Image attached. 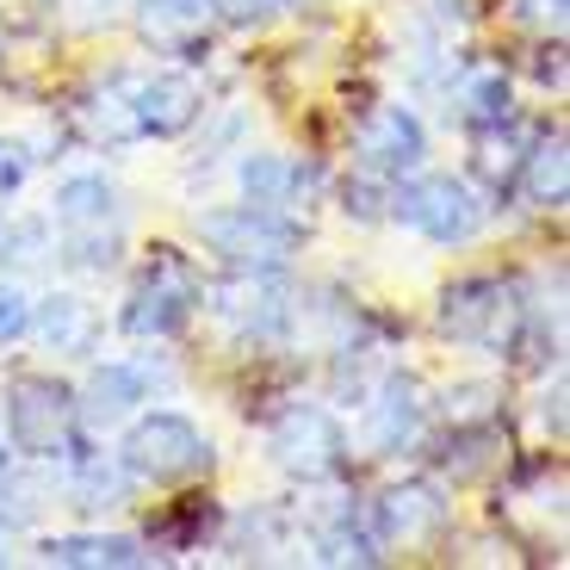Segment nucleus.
Segmentation results:
<instances>
[{
    "label": "nucleus",
    "instance_id": "nucleus-18",
    "mask_svg": "<svg viewBox=\"0 0 570 570\" xmlns=\"http://www.w3.org/2000/svg\"><path fill=\"white\" fill-rule=\"evenodd\" d=\"M521 174H528V199L533 205H564V193H570V174H564V137H546V142H533V156H521Z\"/></svg>",
    "mask_w": 570,
    "mask_h": 570
},
{
    "label": "nucleus",
    "instance_id": "nucleus-7",
    "mask_svg": "<svg viewBox=\"0 0 570 570\" xmlns=\"http://www.w3.org/2000/svg\"><path fill=\"white\" fill-rule=\"evenodd\" d=\"M441 328L465 347H514L521 304L502 279H453L441 292Z\"/></svg>",
    "mask_w": 570,
    "mask_h": 570
},
{
    "label": "nucleus",
    "instance_id": "nucleus-22",
    "mask_svg": "<svg viewBox=\"0 0 570 570\" xmlns=\"http://www.w3.org/2000/svg\"><path fill=\"white\" fill-rule=\"evenodd\" d=\"M514 149H521V137H514L509 118H502V125H490L484 137H478V168H484L490 180H514V174H521V156H514Z\"/></svg>",
    "mask_w": 570,
    "mask_h": 570
},
{
    "label": "nucleus",
    "instance_id": "nucleus-19",
    "mask_svg": "<svg viewBox=\"0 0 570 570\" xmlns=\"http://www.w3.org/2000/svg\"><path fill=\"white\" fill-rule=\"evenodd\" d=\"M243 193H248V205H292V193H304V174L292 168V161H279V156H248L243 161Z\"/></svg>",
    "mask_w": 570,
    "mask_h": 570
},
{
    "label": "nucleus",
    "instance_id": "nucleus-9",
    "mask_svg": "<svg viewBox=\"0 0 570 570\" xmlns=\"http://www.w3.org/2000/svg\"><path fill=\"white\" fill-rule=\"evenodd\" d=\"M212 311L224 316L236 335H248V342H267V335H279L285 316H292V292H285V279L273 267H236V279L212 285Z\"/></svg>",
    "mask_w": 570,
    "mask_h": 570
},
{
    "label": "nucleus",
    "instance_id": "nucleus-10",
    "mask_svg": "<svg viewBox=\"0 0 570 570\" xmlns=\"http://www.w3.org/2000/svg\"><path fill=\"white\" fill-rule=\"evenodd\" d=\"M428 156V130L415 112H403V106H379V112H366V125L354 130V161L372 174H385V180H403L410 168H422Z\"/></svg>",
    "mask_w": 570,
    "mask_h": 570
},
{
    "label": "nucleus",
    "instance_id": "nucleus-3",
    "mask_svg": "<svg viewBox=\"0 0 570 570\" xmlns=\"http://www.w3.org/2000/svg\"><path fill=\"white\" fill-rule=\"evenodd\" d=\"M205 298L199 273H193V261L180 255V248H156V261L142 267V279L130 285L125 298V335H142V342H161V335H174V328L193 316V304Z\"/></svg>",
    "mask_w": 570,
    "mask_h": 570
},
{
    "label": "nucleus",
    "instance_id": "nucleus-25",
    "mask_svg": "<svg viewBox=\"0 0 570 570\" xmlns=\"http://www.w3.org/2000/svg\"><path fill=\"white\" fill-rule=\"evenodd\" d=\"M26 174H31L26 142H0V199H13L19 186H26Z\"/></svg>",
    "mask_w": 570,
    "mask_h": 570
},
{
    "label": "nucleus",
    "instance_id": "nucleus-23",
    "mask_svg": "<svg viewBox=\"0 0 570 570\" xmlns=\"http://www.w3.org/2000/svg\"><path fill=\"white\" fill-rule=\"evenodd\" d=\"M43 261L50 243H43V224L38 217H13V224H0V261Z\"/></svg>",
    "mask_w": 570,
    "mask_h": 570
},
{
    "label": "nucleus",
    "instance_id": "nucleus-20",
    "mask_svg": "<svg viewBox=\"0 0 570 570\" xmlns=\"http://www.w3.org/2000/svg\"><path fill=\"white\" fill-rule=\"evenodd\" d=\"M130 497V471L125 465H106V459H81L75 465V502L81 509H112V502Z\"/></svg>",
    "mask_w": 570,
    "mask_h": 570
},
{
    "label": "nucleus",
    "instance_id": "nucleus-14",
    "mask_svg": "<svg viewBox=\"0 0 570 570\" xmlns=\"http://www.w3.org/2000/svg\"><path fill=\"white\" fill-rule=\"evenodd\" d=\"M422 415H428V391L422 379H410V372H391L385 385H379V403H372V446L379 453H403V446L422 434Z\"/></svg>",
    "mask_w": 570,
    "mask_h": 570
},
{
    "label": "nucleus",
    "instance_id": "nucleus-24",
    "mask_svg": "<svg viewBox=\"0 0 570 570\" xmlns=\"http://www.w3.org/2000/svg\"><path fill=\"white\" fill-rule=\"evenodd\" d=\"M316 558H323V564H379L385 552L372 540H360V533H323V552Z\"/></svg>",
    "mask_w": 570,
    "mask_h": 570
},
{
    "label": "nucleus",
    "instance_id": "nucleus-6",
    "mask_svg": "<svg viewBox=\"0 0 570 570\" xmlns=\"http://www.w3.org/2000/svg\"><path fill=\"white\" fill-rule=\"evenodd\" d=\"M267 453H273V465H279V471H292V478L316 484V478H335V471L347 465V434H342V422H335L328 410L298 403V410H285L279 422H273Z\"/></svg>",
    "mask_w": 570,
    "mask_h": 570
},
{
    "label": "nucleus",
    "instance_id": "nucleus-5",
    "mask_svg": "<svg viewBox=\"0 0 570 570\" xmlns=\"http://www.w3.org/2000/svg\"><path fill=\"white\" fill-rule=\"evenodd\" d=\"M391 217L422 229L428 243H471L484 229V199L453 174H422V180L391 193Z\"/></svg>",
    "mask_w": 570,
    "mask_h": 570
},
{
    "label": "nucleus",
    "instance_id": "nucleus-16",
    "mask_svg": "<svg viewBox=\"0 0 570 570\" xmlns=\"http://www.w3.org/2000/svg\"><path fill=\"white\" fill-rule=\"evenodd\" d=\"M212 19H217V0H142L137 7V26L156 50H193L212 31Z\"/></svg>",
    "mask_w": 570,
    "mask_h": 570
},
{
    "label": "nucleus",
    "instance_id": "nucleus-2",
    "mask_svg": "<svg viewBox=\"0 0 570 570\" xmlns=\"http://www.w3.org/2000/svg\"><path fill=\"white\" fill-rule=\"evenodd\" d=\"M118 465L130 471V484H186V478H199V471L212 465V441H205L186 415L156 410L125 434Z\"/></svg>",
    "mask_w": 570,
    "mask_h": 570
},
{
    "label": "nucleus",
    "instance_id": "nucleus-13",
    "mask_svg": "<svg viewBox=\"0 0 570 570\" xmlns=\"http://www.w3.org/2000/svg\"><path fill=\"white\" fill-rule=\"evenodd\" d=\"M137 403H149V372L130 366V360H112V366H94V379L81 385V397H75V415L94 428H112L125 422Z\"/></svg>",
    "mask_w": 570,
    "mask_h": 570
},
{
    "label": "nucleus",
    "instance_id": "nucleus-4",
    "mask_svg": "<svg viewBox=\"0 0 570 570\" xmlns=\"http://www.w3.org/2000/svg\"><path fill=\"white\" fill-rule=\"evenodd\" d=\"M199 236L229 261V267H279L292 248L304 243V229L292 217H279L273 205H224V212L199 217Z\"/></svg>",
    "mask_w": 570,
    "mask_h": 570
},
{
    "label": "nucleus",
    "instance_id": "nucleus-27",
    "mask_svg": "<svg viewBox=\"0 0 570 570\" xmlns=\"http://www.w3.org/2000/svg\"><path fill=\"white\" fill-rule=\"evenodd\" d=\"M285 0H217V13H229L236 26H248V19H267V13H279Z\"/></svg>",
    "mask_w": 570,
    "mask_h": 570
},
{
    "label": "nucleus",
    "instance_id": "nucleus-17",
    "mask_svg": "<svg viewBox=\"0 0 570 570\" xmlns=\"http://www.w3.org/2000/svg\"><path fill=\"white\" fill-rule=\"evenodd\" d=\"M31 328H38L43 347H57V354H87V347H94V311H87L81 298H69V292L43 298L38 311H31Z\"/></svg>",
    "mask_w": 570,
    "mask_h": 570
},
{
    "label": "nucleus",
    "instance_id": "nucleus-11",
    "mask_svg": "<svg viewBox=\"0 0 570 570\" xmlns=\"http://www.w3.org/2000/svg\"><path fill=\"white\" fill-rule=\"evenodd\" d=\"M199 81L193 75H130V112H137V137H180L199 118Z\"/></svg>",
    "mask_w": 570,
    "mask_h": 570
},
{
    "label": "nucleus",
    "instance_id": "nucleus-12",
    "mask_svg": "<svg viewBox=\"0 0 570 570\" xmlns=\"http://www.w3.org/2000/svg\"><path fill=\"white\" fill-rule=\"evenodd\" d=\"M446 490L428 484V478H403V484H391L385 497H379V533H385L391 546H422L434 540V533L446 528Z\"/></svg>",
    "mask_w": 570,
    "mask_h": 570
},
{
    "label": "nucleus",
    "instance_id": "nucleus-28",
    "mask_svg": "<svg viewBox=\"0 0 570 570\" xmlns=\"http://www.w3.org/2000/svg\"><path fill=\"white\" fill-rule=\"evenodd\" d=\"M0 478H7V446H0Z\"/></svg>",
    "mask_w": 570,
    "mask_h": 570
},
{
    "label": "nucleus",
    "instance_id": "nucleus-8",
    "mask_svg": "<svg viewBox=\"0 0 570 570\" xmlns=\"http://www.w3.org/2000/svg\"><path fill=\"white\" fill-rule=\"evenodd\" d=\"M69 422H75V391L62 379H13L7 385V441L31 459H50L62 441H69Z\"/></svg>",
    "mask_w": 570,
    "mask_h": 570
},
{
    "label": "nucleus",
    "instance_id": "nucleus-15",
    "mask_svg": "<svg viewBox=\"0 0 570 570\" xmlns=\"http://www.w3.org/2000/svg\"><path fill=\"white\" fill-rule=\"evenodd\" d=\"M43 564H69V570H137L149 564L142 540L130 533H57V540L38 546Z\"/></svg>",
    "mask_w": 570,
    "mask_h": 570
},
{
    "label": "nucleus",
    "instance_id": "nucleus-26",
    "mask_svg": "<svg viewBox=\"0 0 570 570\" xmlns=\"http://www.w3.org/2000/svg\"><path fill=\"white\" fill-rule=\"evenodd\" d=\"M31 328V304L19 298L13 285H0V342H19Z\"/></svg>",
    "mask_w": 570,
    "mask_h": 570
},
{
    "label": "nucleus",
    "instance_id": "nucleus-1",
    "mask_svg": "<svg viewBox=\"0 0 570 570\" xmlns=\"http://www.w3.org/2000/svg\"><path fill=\"white\" fill-rule=\"evenodd\" d=\"M50 217H57L62 236V261L69 267H112L118 261V193L100 174H75V180L57 186L50 199Z\"/></svg>",
    "mask_w": 570,
    "mask_h": 570
},
{
    "label": "nucleus",
    "instance_id": "nucleus-21",
    "mask_svg": "<svg viewBox=\"0 0 570 570\" xmlns=\"http://www.w3.org/2000/svg\"><path fill=\"white\" fill-rule=\"evenodd\" d=\"M465 106H471L478 125H502V118H514V94H509V81H502L497 69L471 75V81H465Z\"/></svg>",
    "mask_w": 570,
    "mask_h": 570
}]
</instances>
